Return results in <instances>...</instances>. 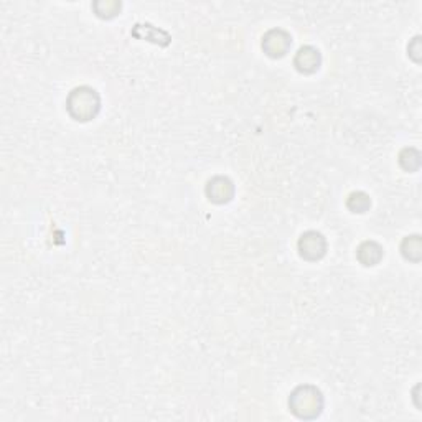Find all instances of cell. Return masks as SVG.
I'll return each mask as SVG.
<instances>
[{
  "instance_id": "obj_1",
  "label": "cell",
  "mask_w": 422,
  "mask_h": 422,
  "mask_svg": "<svg viewBox=\"0 0 422 422\" xmlns=\"http://www.w3.org/2000/svg\"><path fill=\"white\" fill-rule=\"evenodd\" d=\"M66 107H68L71 118L86 123V120L94 119L98 116L99 109H101V98L93 87L79 86L70 93Z\"/></svg>"
},
{
  "instance_id": "obj_2",
  "label": "cell",
  "mask_w": 422,
  "mask_h": 422,
  "mask_svg": "<svg viewBox=\"0 0 422 422\" xmlns=\"http://www.w3.org/2000/svg\"><path fill=\"white\" fill-rule=\"evenodd\" d=\"M289 408L300 419H313L324 409V396L313 386H299L291 394Z\"/></svg>"
},
{
  "instance_id": "obj_3",
  "label": "cell",
  "mask_w": 422,
  "mask_h": 422,
  "mask_svg": "<svg viewBox=\"0 0 422 422\" xmlns=\"http://www.w3.org/2000/svg\"><path fill=\"white\" fill-rule=\"evenodd\" d=\"M292 43L291 35L281 28H274L269 30L262 39V50L267 56L271 58H282L289 52Z\"/></svg>"
},
{
  "instance_id": "obj_4",
  "label": "cell",
  "mask_w": 422,
  "mask_h": 422,
  "mask_svg": "<svg viewBox=\"0 0 422 422\" xmlns=\"http://www.w3.org/2000/svg\"><path fill=\"white\" fill-rule=\"evenodd\" d=\"M327 251V241L317 231H307L299 240V253L307 261H317L324 257Z\"/></svg>"
},
{
  "instance_id": "obj_5",
  "label": "cell",
  "mask_w": 422,
  "mask_h": 422,
  "mask_svg": "<svg viewBox=\"0 0 422 422\" xmlns=\"http://www.w3.org/2000/svg\"><path fill=\"white\" fill-rule=\"evenodd\" d=\"M235 195V187L233 182L226 177H215L208 182L207 196L213 203H228Z\"/></svg>"
},
{
  "instance_id": "obj_6",
  "label": "cell",
  "mask_w": 422,
  "mask_h": 422,
  "mask_svg": "<svg viewBox=\"0 0 422 422\" xmlns=\"http://www.w3.org/2000/svg\"><path fill=\"white\" fill-rule=\"evenodd\" d=\"M320 52L313 47H302L297 52V55L294 58V65L300 73L304 74H312L319 70L320 66Z\"/></svg>"
},
{
  "instance_id": "obj_7",
  "label": "cell",
  "mask_w": 422,
  "mask_h": 422,
  "mask_svg": "<svg viewBox=\"0 0 422 422\" xmlns=\"http://www.w3.org/2000/svg\"><path fill=\"white\" fill-rule=\"evenodd\" d=\"M357 256L363 266H374L383 259V248L374 241H365L358 248Z\"/></svg>"
},
{
  "instance_id": "obj_8",
  "label": "cell",
  "mask_w": 422,
  "mask_h": 422,
  "mask_svg": "<svg viewBox=\"0 0 422 422\" xmlns=\"http://www.w3.org/2000/svg\"><path fill=\"white\" fill-rule=\"evenodd\" d=\"M401 253L408 261H421L422 256V246H421V236H406L401 244Z\"/></svg>"
},
{
  "instance_id": "obj_9",
  "label": "cell",
  "mask_w": 422,
  "mask_h": 422,
  "mask_svg": "<svg viewBox=\"0 0 422 422\" xmlns=\"http://www.w3.org/2000/svg\"><path fill=\"white\" fill-rule=\"evenodd\" d=\"M346 207L353 213H365L370 210L371 200L370 196L363 193V191H353V193L348 196V200H346Z\"/></svg>"
},
{
  "instance_id": "obj_10",
  "label": "cell",
  "mask_w": 422,
  "mask_h": 422,
  "mask_svg": "<svg viewBox=\"0 0 422 422\" xmlns=\"http://www.w3.org/2000/svg\"><path fill=\"white\" fill-rule=\"evenodd\" d=\"M399 164L408 172H414L421 165V154L416 149H404L399 154Z\"/></svg>"
},
{
  "instance_id": "obj_11",
  "label": "cell",
  "mask_w": 422,
  "mask_h": 422,
  "mask_svg": "<svg viewBox=\"0 0 422 422\" xmlns=\"http://www.w3.org/2000/svg\"><path fill=\"white\" fill-rule=\"evenodd\" d=\"M99 7H104V8H98L94 7L96 10V15L101 17V19H111V17L118 15V10L120 8V3L118 2H98Z\"/></svg>"
}]
</instances>
